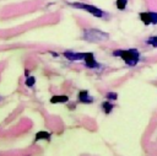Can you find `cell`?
<instances>
[{
	"label": "cell",
	"instance_id": "cell-5",
	"mask_svg": "<svg viewBox=\"0 0 157 156\" xmlns=\"http://www.w3.org/2000/svg\"><path fill=\"white\" fill-rule=\"evenodd\" d=\"M64 57L69 60H85V58L87 57V53H74L71 50H66L64 52Z\"/></svg>",
	"mask_w": 157,
	"mask_h": 156
},
{
	"label": "cell",
	"instance_id": "cell-10",
	"mask_svg": "<svg viewBox=\"0 0 157 156\" xmlns=\"http://www.w3.org/2000/svg\"><path fill=\"white\" fill-rule=\"evenodd\" d=\"M102 108H103L104 113H110L114 107H113V104L109 103V102H103V103H102Z\"/></svg>",
	"mask_w": 157,
	"mask_h": 156
},
{
	"label": "cell",
	"instance_id": "cell-1",
	"mask_svg": "<svg viewBox=\"0 0 157 156\" xmlns=\"http://www.w3.org/2000/svg\"><path fill=\"white\" fill-rule=\"evenodd\" d=\"M114 57H120L126 65L129 66H135L139 60H140V53L137 49L135 48H130V49H118L115 52H113Z\"/></svg>",
	"mask_w": 157,
	"mask_h": 156
},
{
	"label": "cell",
	"instance_id": "cell-2",
	"mask_svg": "<svg viewBox=\"0 0 157 156\" xmlns=\"http://www.w3.org/2000/svg\"><path fill=\"white\" fill-rule=\"evenodd\" d=\"M83 38L90 42H103L109 38V34L105 32H102L99 29H85Z\"/></svg>",
	"mask_w": 157,
	"mask_h": 156
},
{
	"label": "cell",
	"instance_id": "cell-12",
	"mask_svg": "<svg viewBox=\"0 0 157 156\" xmlns=\"http://www.w3.org/2000/svg\"><path fill=\"white\" fill-rule=\"evenodd\" d=\"M146 43L152 45V47H156L157 48V36H153V37H150L146 39Z\"/></svg>",
	"mask_w": 157,
	"mask_h": 156
},
{
	"label": "cell",
	"instance_id": "cell-9",
	"mask_svg": "<svg viewBox=\"0 0 157 156\" xmlns=\"http://www.w3.org/2000/svg\"><path fill=\"white\" fill-rule=\"evenodd\" d=\"M126 4H128V0H117V1H115V6H117V9L120 10V11L125 10Z\"/></svg>",
	"mask_w": 157,
	"mask_h": 156
},
{
	"label": "cell",
	"instance_id": "cell-6",
	"mask_svg": "<svg viewBox=\"0 0 157 156\" xmlns=\"http://www.w3.org/2000/svg\"><path fill=\"white\" fill-rule=\"evenodd\" d=\"M85 65L87 68H91V69H94V68H98L99 65L97 64V61L94 60V55L93 53H87V57L85 58Z\"/></svg>",
	"mask_w": 157,
	"mask_h": 156
},
{
	"label": "cell",
	"instance_id": "cell-4",
	"mask_svg": "<svg viewBox=\"0 0 157 156\" xmlns=\"http://www.w3.org/2000/svg\"><path fill=\"white\" fill-rule=\"evenodd\" d=\"M140 20L144 22V25H157V12H140Z\"/></svg>",
	"mask_w": 157,
	"mask_h": 156
},
{
	"label": "cell",
	"instance_id": "cell-8",
	"mask_svg": "<svg viewBox=\"0 0 157 156\" xmlns=\"http://www.w3.org/2000/svg\"><path fill=\"white\" fill-rule=\"evenodd\" d=\"M69 101L67 96H53L50 98V103H66Z\"/></svg>",
	"mask_w": 157,
	"mask_h": 156
},
{
	"label": "cell",
	"instance_id": "cell-3",
	"mask_svg": "<svg viewBox=\"0 0 157 156\" xmlns=\"http://www.w3.org/2000/svg\"><path fill=\"white\" fill-rule=\"evenodd\" d=\"M70 5H71V6H74V7H77V9L85 10V11L90 12L91 15H93V16H96V17H103V16H104V12H103L101 9H98V7L93 6V5L82 4V2H70Z\"/></svg>",
	"mask_w": 157,
	"mask_h": 156
},
{
	"label": "cell",
	"instance_id": "cell-13",
	"mask_svg": "<svg viewBox=\"0 0 157 156\" xmlns=\"http://www.w3.org/2000/svg\"><path fill=\"white\" fill-rule=\"evenodd\" d=\"M34 82H36V77H34V76H29V77L26 79V85H27L28 87H32V86L34 85Z\"/></svg>",
	"mask_w": 157,
	"mask_h": 156
},
{
	"label": "cell",
	"instance_id": "cell-11",
	"mask_svg": "<svg viewBox=\"0 0 157 156\" xmlns=\"http://www.w3.org/2000/svg\"><path fill=\"white\" fill-rule=\"evenodd\" d=\"M49 138H50V134L49 133H45V131H39L36 135V140H39V139H47V140H49Z\"/></svg>",
	"mask_w": 157,
	"mask_h": 156
},
{
	"label": "cell",
	"instance_id": "cell-7",
	"mask_svg": "<svg viewBox=\"0 0 157 156\" xmlns=\"http://www.w3.org/2000/svg\"><path fill=\"white\" fill-rule=\"evenodd\" d=\"M78 99H80V102H82V103H92V102H93V97L90 96L88 91H86V90L80 91V93H78Z\"/></svg>",
	"mask_w": 157,
	"mask_h": 156
},
{
	"label": "cell",
	"instance_id": "cell-14",
	"mask_svg": "<svg viewBox=\"0 0 157 156\" xmlns=\"http://www.w3.org/2000/svg\"><path fill=\"white\" fill-rule=\"evenodd\" d=\"M105 97H107L109 101H115L117 97H118V95H117L115 92H108V93L105 95Z\"/></svg>",
	"mask_w": 157,
	"mask_h": 156
}]
</instances>
